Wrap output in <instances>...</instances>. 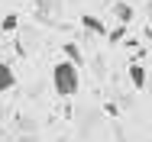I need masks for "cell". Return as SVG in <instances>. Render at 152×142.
<instances>
[{
    "instance_id": "277c9868",
    "label": "cell",
    "mask_w": 152,
    "mask_h": 142,
    "mask_svg": "<svg viewBox=\"0 0 152 142\" xmlns=\"http://www.w3.org/2000/svg\"><path fill=\"white\" fill-rule=\"evenodd\" d=\"M81 26L88 29V32H97V36H107V26H104V23H100V20L94 16V13H84V16H81Z\"/></svg>"
},
{
    "instance_id": "7a4b0ae2",
    "label": "cell",
    "mask_w": 152,
    "mask_h": 142,
    "mask_svg": "<svg viewBox=\"0 0 152 142\" xmlns=\"http://www.w3.org/2000/svg\"><path fill=\"white\" fill-rule=\"evenodd\" d=\"M129 84L136 87V90L146 87V68H142V61H133L129 65Z\"/></svg>"
},
{
    "instance_id": "3957f363",
    "label": "cell",
    "mask_w": 152,
    "mask_h": 142,
    "mask_svg": "<svg viewBox=\"0 0 152 142\" xmlns=\"http://www.w3.org/2000/svg\"><path fill=\"white\" fill-rule=\"evenodd\" d=\"M13 84H16V74H13V68H10L7 61H0V94L13 90Z\"/></svg>"
},
{
    "instance_id": "ba28073f",
    "label": "cell",
    "mask_w": 152,
    "mask_h": 142,
    "mask_svg": "<svg viewBox=\"0 0 152 142\" xmlns=\"http://www.w3.org/2000/svg\"><path fill=\"white\" fill-rule=\"evenodd\" d=\"M16 23H20V20H16V13H10V16H3V23H0V26H3V32H13Z\"/></svg>"
},
{
    "instance_id": "6da1fadb",
    "label": "cell",
    "mask_w": 152,
    "mask_h": 142,
    "mask_svg": "<svg viewBox=\"0 0 152 142\" xmlns=\"http://www.w3.org/2000/svg\"><path fill=\"white\" fill-rule=\"evenodd\" d=\"M52 87H55V94H58V97H75V94H78V87H81V68H78V65H71L68 58L58 61V65L52 68Z\"/></svg>"
},
{
    "instance_id": "52a82bcc",
    "label": "cell",
    "mask_w": 152,
    "mask_h": 142,
    "mask_svg": "<svg viewBox=\"0 0 152 142\" xmlns=\"http://www.w3.org/2000/svg\"><path fill=\"white\" fill-rule=\"evenodd\" d=\"M107 39H110V45H117L120 39H126V23H120L117 29H107Z\"/></svg>"
},
{
    "instance_id": "5b68a950",
    "label": "cell",
    "mask_w": 152,
    "mask_h": 142,
    "mask_svg": "<svg viewBox=\"0 0 152 142\" xmlns=\"http://www.w3.org/2000/svg\"><path fill=\"white\" fill-rule=\"evenodd\" d=\"M113 13H117L120 23H133V7H129L126 0H117V3H113Z\"/></svg>"
},
{
    "instance_id": "8992f818",
    "label": "cell",
    "mask_w": 152,
    "mask_h": 142,
    "mask_svg": "<svg viewBox=\"0 0 152 142\" xmlns=\"http://www.w3.org/2000/svg\"><path fill=\"white\" fill-rule=\"evenodd\" d=\"M65 58H68L71 65H78V68H81V61H84V58H81V49H78L75 42H68V45H65Z\"/></svg>"
}]
</instances>
